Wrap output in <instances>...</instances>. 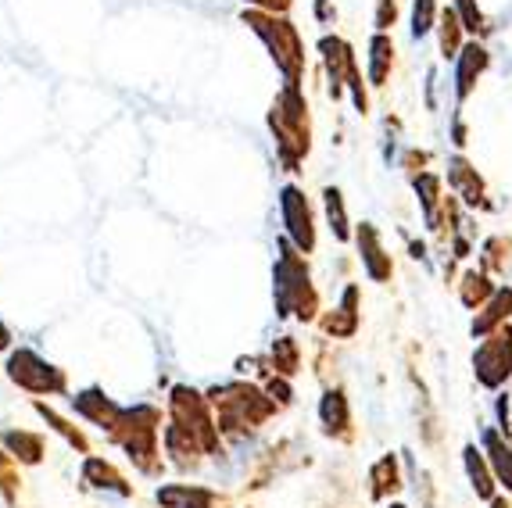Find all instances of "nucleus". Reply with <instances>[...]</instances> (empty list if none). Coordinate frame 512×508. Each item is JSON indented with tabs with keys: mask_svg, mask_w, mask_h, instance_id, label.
Here are the masks:
<instances>
[{
	"mask_svg": "<svg viewBox=\"0 0 512 508\" xmlns=\"http://www.w3.org/2000/svg\"><path fill=\"white\" fill-rule=\"evenodd\" d=\"M158 423H162L158 408L137 405V408H122L115 426H111V441L119 444L144 473L158 469L154 466V455H158Z\"/></svg>",
	"mask_w": 512,
	"mask_h": 508,
	"instance_id": "1",
	"label": "nucleus"
},
{
	"mask_svg": "<svg viewBox=\"0 0 512 508\" xmlns=\"http://www.w3.org/2000/svg\"><path fill=\"white\" fill-rule=\"evenodd\" d=\"M269 126L276 133V144H280V154L287 161V169L294 172L298 158L308 151V129H305V101L298 97L294 86H287L280 94V101L273 104V115H269Z\"/></svg>",
	"mask_w": 512,
	"mask_h": 508,
	"instance_id": "2",
	"label": "nucleus"
},
{
	"mask_svg": "<svg viewBox=\"0 0 512 508\" xmlns=\"http://www.w3.org/2000/svg\"><path fill=\"white\" fill-rule=\"evenodd\" d=\"M251 29L269 43V51H273L276 65L283 68V76H287V86H298V72H301V40L294 33L291 22H283V18H273V15H244Z\"/></svg>",
	"mask_w": 512,
	"mask_h": 508,
	"instance_id": "3",
	"label": "nucleus"
},
{
	"mask_svg": "<svg viewBox=\"0 0 512 508\" xmlns=\"http://www.w3.org/2000/svg\"><path fill=\"white\" fill-rule=\"evenodd\" d=\"M276 305H280V315H298V319H308L312 305H316L305 265L298 262V254L287 244H283L280 265H276Z\"/></svg>",
	"mask_w": 512,
	"mask_h": 508,
	"instance_id": "4",
	"label": "nucleus"
},
{
	"mask_svg": "<svg viewBox=\"0 0 512 508\" xmlns=\"http://www.w3.org/2000/svg\"><path fill=\"white\" fill-rule=\"evenodd\" d=\"M8 376L15 387L29 390V394H65L69 380H65V369L51 365L47 358H40L36 351L18 348L8 355Z\"/></svg>",
	"mask_w": 512,
	"mask_h": 508,
	"instance_id": "5",
	"label": "nucleus"
},
{
	"mask_svg": "<svg viewBox=\"0 0 512 508\" xmlns=\"http://www.w3.org/2000/svg\"><path fill=\"white\" fill-rule=\"evenodd\" d=\"M212 401H215V408L222 412V426H226V430H233V426L258 423V419H265V415H269V408H273L255 387H244V383L212 390Z\"/></svg>",
	"mask_w": 512,
	"mask_h": 508,
	"instance_id": "6",
	"label": "nucleus"
},
{
	"mask_svg": "<svg viewBox=\"0 0 512 508\" xmlns=\"http://www.w3.org/2000/svg\"><path fill=\"white\" fill-rule=\"evenodd\" d=\"M280 204H283V222H287V233L294 237V244H298L301 251H312V244H316V229H312V212H308L305 197H301L294 187H287L280 194Z\"/></svg>",
	"mask_w": 512,
	"mask_h": 508,
	"instance_id": "7",
	"label": "nucleus"
},
{
	"mask_svg": "<svg viewBox=\"0 0 512 508\" xmlns=\"http://www.w3.org/2000/svg\"><path fill=\"white\" fill-rule=\"evenodd\" d=\"M509 369H512V333L505 330V337L487 340L484 348H480L477 373L487 387H495V383H502L505 376H509Z\"/></svg>",
	"mask_w": 512,
	"mask_h": 508,
	"instance_id": "8",
	"label": "nucleus"
},
{
	"mask_svg": "<svg viewBox=\"0 0 512 508\" xmlns=\"http://www.w3.org/2000/svg\"><path fill=\"white\" fill-rule=\"evenodd\" d=\"M72 405H76V412L83 415V419H90V423L101 426V430H108V433H111V426H115V419H119V412H122V408L115 405L111 398H104V390H97V387L76 394V398H72Z\"/></svg>",
	"mask_w": 512,
	"mask_h": 508,
	"instance_id": "9",
	"label": "nucleus"
},
{
	"mask_svg": "<svg viewBox=\"0 0 512 508\" xmlns=\"http://www.w3.org/2000/svg\"><path fill=\"white\" fill-rule=\"evenodd\" d=\"M83 483H90V487H101V491H115V494H122V498H129V494H133V487L126 483V476L111 466V462H104V458H86Z\"/></svg>",
	"mask_w": 512,
	"mask_h": 508,
	"instance_id": "10",
	"label": "nucleus"
},
{
	"mask_svg": "<svg viewBox=\"0 0 512 508\" xmlns=\"http://www.w3.org/2000/svg\"><path fill=\"white\" fill-rule=\"evenodd\" d=\"M158 505L165 508H212L215 494L205 487H190V483H172V487H158Z\"/></svg>",
	"mask_w": 512,
	"mask_h": 508,
	"instance_id": "11",
	"label": "nucleus"
},
{
	"mask_svg": "<svg viewBox=\"0 0 512 508\" xmlns=\"http://www.w3.org/2000/svg\"><path fill=\"white\" fill-rule=\"evenodd\" d=\"M0 441H4V448H8V455L15 458V462H26V466H40L43 462V437L40 433L11 430V433H4Z\"/></svg>",
	"mask_w": 512,
	"mask_h": 508,
	"instance_id": "12",
	"label": "nucleus"
},
{
	"mask_svg": "<svg viewBox=\"0 0 512 508\" xmlns=\"http://www.w3.org/2000/svg\"><path fill=\"white\" fill-rule=\"evenodd\" d=\"M36 412L43 415V423L51 426L54 433H61V437H65V444H72V448L83 451V455H86V451H90V441H86V433L79 430V426H72L69 419H61V415L54 412V408L43 405V401H36Z\"/></svg>",
	"mask_w": 512,
	"mask_h": 508,
	"instance_id": "13",
	"label": "nucleus"
},
{
	"mask_svg": "<svg viewBox=\"0 0 512 508\" xmlns=\"http://www.w3.org/2000/svg\"><path fill=\"white\" fill-rule=\"evenodd\" d=\"M487 65V54L484 47H477V43H470L466 51H462V65H459V94H466L473 86V76H480Z\"/></svg>",
	"mask_w": 512,
	"mask_h": 508,
	"instance_id": "14",
	"label": "nucleus"
},
{
	"mask_svg": "<svg viewBox=\"0 0 512 508\" xmlns=\"http://www.w3.org/2000/svg\"><path fill=\"white\" fill-rule=\"evenodd\" d=\"M484 444H487V451H491V462H495L498 476H502V480L512 487V451H509V448H502V444H498V437H495V433H487V437H484Z\"/></svg>",
	"mask_w": 512,
	"mask_h": 508,
	"instance_id": "15",
	"label": "nucleus"
},
{
	"mask_svg": "<svg viewBox=\"0 0 512 508\" xmlns=\"http://www.w3.org/2000/svg\"><path fill=\"white\" fill-rule=\"evenodd\" d=\"M323 423H326V430H341V426L348 423L344 394H326V401H323Z\"/></svg>",
	"mask_w": 512,
	"mask_h": 508,
	"instance_id": "16",
	"label": "nucleus"
},
{
	"mask_svg": "<svg viewBox=\"0 0 512 508\" xmlns=\"http://www.w3.org/2000/svg\"><path fill=\"white\" fill-rule=\"evenodd\" d=\"M359 240H366V265H369V276H376V280H384V276H387L391 269H387V265L380 262V247H376L373 229H362Z\"/></svg>",
	"mask_w": 512,
	"mask_h": 508,
	"instance_id": "17",
	"label": "nucleus"
},
{
	"mask_svg": "<svg viewBox=\"0 0 512 508\" xmlns=\"http://www.w3.org/2000/svg\"><path fill=\"white\" fill-rule=\"evenodd\" d=\"M273 358H276V369H280V373H294V369H298V348H294L287 337L276 340Z\"/></svg>",
	"mask_w": 512,
	"mask_h": 508,
	"instance_id": "18",
	"label": "nucleus"
},
{
	"mask_svg": "<svg viewBox=\"0 0 512 508\" xmlns=\"http://www.w3.org/2000/svg\"><path fill=\"white\" fill-rule=\"evenodd\" d=\"M326 212H330V222L337 229V237H348V222H344V204L337 190H326Z\"/></svg>",
	"mask_w": 512,
	"mask_h": 508,
	"instance_id": "19",
	"label": "nucleus"
},
{
	"mask_svg": "<svg viewBox=\"0 0 512 508\" xmlns=\"http://www.w3.org/2000/svg\"><path fill=\"white\" fill-rule=\"evenodd\" d=\"M11 462H15V458H11L8 451L0 448V487H4V498H8V501H15L18 473H15V469H11Z\"/></svg>",
	"mask_w": 512,
	"mask_h": 508,
	"instance_id": "20",
	"label": "nucleus"
},
{
	"mask_svg": "<svg viewBox=\"0 0 512 508\" xmlns=\"http://www.w3.org/2000/svg\"><path fill=\"white\" fill-rule=\"evenodd\" d=\"M387 58H391V40H387V36H376V40H373V79H376V83L384 79Z\"/></svg>",
	"mask_w": 512,
	"mask_h": 508,
	"instance_id": "21",
	"label": "nucleus"
},
{
	"mask_svg": "<svg viewBox=\"0 0 512 508\" xmlns=\"http://www.w3.org/2000/svg\"><path fill=\"white\" fill-rule=\"evenodd\" d=\"M466 466H470V476H473V487H477L480 494H491V480H487V469L480 466L477 451H466Z\"/></svg>",
	"mask_w": 512,
	"mask_h": 508,
	"instance_id": "22",
	"label": "nucleus"
},
{
	"mask_svg": "<svg viewBox=\"0 0 512 508\" xmlns=\"http://www.w3.org/2000/svg\"><path fill=\"white\" fill-rule=\"evenodd\" d=\"M430 18H434V0H416V15H412V33H430Z\"/></svg>",
	"mask_w": 512,
	"mask_h": 508,
	"instance_id": "23",
	"label": "nucleus"
},
{
	"mask_svg": "<svg viewBox=\"0 0 512 508\" xmlns=\"http://www.w3.org/2000/svg\"><path fill=\"white\" fill-rule=\"evenodd\" d=\"M462 18H466V29H480V11L473 8V0H459Z\"/></svg>",
	"mask_w": 512,
	"mask_h": 508,
	"instance_id": "24",
	"label": "nucleus"
},
{
	"mask_svg": "<svg viewBox=\"0 0 512 508\" xmlns=\"http://www.w3.org/2000/svg\"><path fill=\"white\" fill-rule=\"evenodd\" d=\"M455 40H459V36H455V18L448 15V18H444V36H441V43H444V54H448V51H455Z\"/></svg>",
	"mask_w": 512,
	"mask_h": 508,
	"instance_id": "25",
	"label": "nucleus"
},
{
	"mask_svg": "<svg viewBox=\"0 0 512 508\" xmlns=\"http://www.w3.org/2000/svg\"><path fill=\"white\" fill-rule=\"evenodd\" d=\"M376 22H380V29H384L387 22H394V0H380V15H376Z\"/></svg>",
	"mask_w": 512,
	"mask_h": 508,
	"instance_id": "26",
	"label": "nucleus"
},
{
	"mask_svg": "<svg viewBox=\"0 0 512 508\" xmlns=\"http://www.w3.org/2000/svg\"><path fill=\"white\" fill-rule=\"evenodd\" d=\"M251 4H262V8H269V11H287L291 0H251Z\"/></svg>",
	"mask_w": 512,
	"mask_h": 508,
	"instance_id": "27",
	"label": "nucleus"
},
{
	"mask_svg": "<svg viewBox=\"0 0 512 508\" xmlns=\"http://www.w3.org/2000/svg\"><path fill=\"white\" fill-rule=\"evenodd\" d=\"M8 344H11V333H8V326L0 322V351H8Z\"/></svg>",
	"mask_w": 512,
	"mask_h": 508,
	"instance_id": "28",
	"label": "nucleus"
},
{
	"mask_svg": "<svg viewBox=\"0 0 512 508\" xmlns=\"http://www.w3.org/2000/svg\"><path fill=\"white\" fill-rule=\"evenodd\" d=\"M391 508H402V505H391Z\"/></svg>",
	"mask_w": 512,
	"mask_h": 508,
	"instance_id": "29",
	"label": "nucleus"
}]
</instances>
